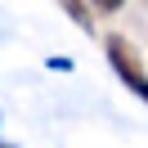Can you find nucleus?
<instances>
[{"instance_id":"f03ea898","label":"nucleus","mask_w":148,"mask_h":148,"mask_svg":"<svg viewBox=\"0 0 148 148\" xmlns=\"http://www.w3.org/2000/svg\"><path fill=\"white\" fill-rule=\"evenodd\" d=\"M0 148H5V144H0Z\"/></svg>"},{"instance_id":"f257e3e1","label":"nucleus","mask_w":148,"mask_h":148,"mask_svg":"<svg viewBox=\"0 0 148 148\" xmlns=\"http://www.w3.org/2000/svg\"><path fill=\"white\" fill-rule=\"evenodd\" d=\"M108 58H112V67L121 72V81H126V85H130L135 94H144V90H148V76H144V63H139L135 45H130L126 36H108Z\"/></svg>"}]
</instances>
